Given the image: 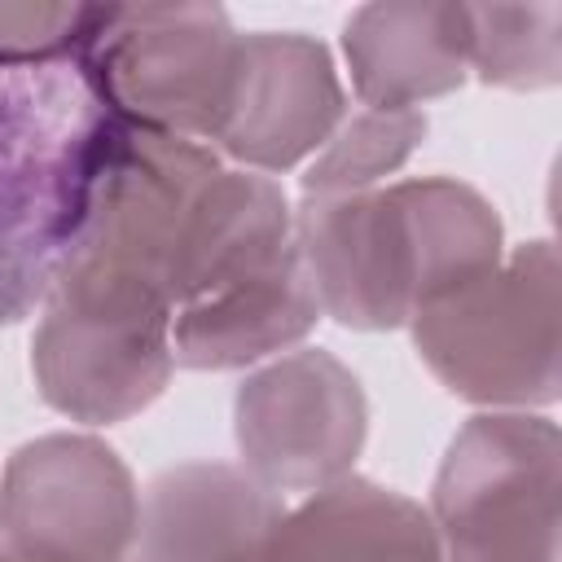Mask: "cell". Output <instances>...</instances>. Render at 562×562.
Returning a JSON list of instances; mask_svg holds the SVG:
<instances>
[{"label":"cell","mask_w":562,"mask_h":562,"mask_svg":"<svg viewBox=\"0 0 562 562\" xmlns=\"http://www.w3.org/2000/svg\"><path fill=\"white\" fill-rule=\"evenodd\" d=\"M470 70L483 83L544 92L562 79V4H465Z\"/></svg>","instance_id":"obj_14"},{"label":"cell","mask_w":562,"mask_h":562,"mask_svg":"<svg viewBox=\"0 0 562 562\" xmlns=\"http://www.w3.org/2000/svg\"><path fill=\"white\" fill-rule=\"evenodd\" d=\"M347 119L334 57L303 31H250L211 149L241 171L281 176L312 158Z\"/></svg>","instance_id":"obj_10"},{"label":"cell","mask_w":562,"mask_h":562,"mask_svg":"<svg viewBox=\"0 0 562 562\" xmlns=\"http://www.w3.org/2000/svg\"><path fill=\"white\" fill-rule=\"evenodd\" d=\"M92 4H0V75L75 61Z\"/></svg>","instance_id":"obj_16"},{"label":"cell","mask_w":562,"mask_h":562,"mask_svg":"<svg viewBox=\"0 0 562 562\" xmlns=\"http://www.w3.org/2000/svg\"><path fill=\"white\" fill-rule=\"evenodd\" d=\"M140 492L97 435L26 439L0 474V540L18 562H132Z\"/></svg>","instance_id":"obj_8"},{"label":"cell","mask_w":562,"mask_h":562,"mask_svg":"<svg viewBox=\"0 0 562 562\" xmlns=\"http://www.w3.org/2000/svg\"><path fill=\"white\" fill-rule=\"evenodd\" d=\"M351 92L369 110H422L470 75L465 4L386 0L360 4L342 26Z\"/></svg>","instance_id":"obj_12"},{"label":"cell","mask_w":562,"mask_h":562,"mask_svg":"<svg viewBox=\"0 0 562 562\" xmlns=\"http://www.w3.org/2000/svg\"><path fill=\"white\" fill-rule=\"evenodd\" d=\"M558 250L527 241L479 281L422 307L408 329L426 369L492 413H536L558 400Z\"/></svg>","instance_id":"obj_5"},{"label":"cell","mask_w":562,"mask_h":562,"mask_svg":"<svg viewBox=\"0 0 562 562\" xmlns=\"http://www.w3.org/2000/svg\"><path fill=\"white\" fill-rule=\"evenodd\" d=\"M369 435L360 378L321 347L285 351L241 378L233 439L241 470L268 492H316L351 474Z\"/></svg>","instance_id":"obj_9"},{"label":"cell","mask_w":562,"mask_h":562,"mask_svg":"<svg viewBox=\"0 0 562 562\" xmlns=\"http://www.w3.org/2000/svg\"><path fill=\"white\" fill-rule=\"evenodd\" d=\"M171 369L162 290L92 263L61 268L31 338V373L48 408L88 426L127 422L162 395Z\"/></svg>","instance_id":"obj_4"},{"label":"cell","mask_w":562,"mask_h":562,"mask_svg":"<svg viewBox=\"0 0 562 562\" xmlns=\"http://www.w3.org/2000/svg\"><path fill=\"white\" fill-rule=\"evenodd\" d=\"M426 140L422 110H356L338 132L312 154L303 171V193H360L395 176L413 149Z\"/></svg>","instance_id":"obj_15"},{"label":"cell","mask_w":562,"mask_h":562,"mask_svg":"<svg viewBox=\"0 0 562 562\" xmlns=\"http://www.w3.org/2000/svg\"><path fill=\"white\" fill-rule=\"evenodd\" d=\"M321 321L294 211L272 176L220 167L193 211L171 356L180 369H241L303 342Z\"/></svg>","instance_id":"obj_2"},{"label":"cell","mask_w":562,"mask_h":562,"mask_svg":"<svg viewBox=\"0 0 562 562\" xmlns=\"http://www.w3.org/2000/svg\"><path fill=\"white\" fill-rule=\"evenodd\" d=\"M0 562H18V558H13L9 549H4V540H0Z\"/></svg>","instance_id":"obj_17"},{"label":"cell","mask_w":562,"mask_h":562,"mask_svg":"<svg viewBox=\"0 0 562 562\" xmlns=\"http://www.w3.org/2000/svg\"><path fill=\"white\" fill-rule=\"evenodd\" d=\"M237 44L220 4H92L75 66L114 119L211 145Z\"/></svg>","instance_id":"obj_6"},{"label":"cell","mask_w":562,"mask_h":562,"mask_svg":"<svg viewBox=\"0 0 562 562\" xmlns=\"http://www.w3.org/2000/svg\"><path fill=\"white\" fill-rule=\"evenodd\" d=\"M114 123L75 61L0 75V329L53 294Z\"/></svg>","instance_id":"obj_3"},{"label":"cell","mask_w":562,"mask_h":562,"mask_svg":"<svg viewBox=\"0 0 562 562\" xmlns=\"http://www.w3.org/2000/svg\"><path fill=\"white\" fill-rule=\"evenodd\" d=\"M294 241L321 316L347 329H400L505 259L496 206L452 176L303 193Z\"/></svg>","instance_id":"obj_1"},{"label":"cell","mask_w":562,"mask_h":562,"mask_svg":"<svg viewBox=\"0 0 562 562\" xmlns=\"http://www.w3.org/2000/svg\"><path fill=\"white\" fill-rule=\"evenodd\" d=\"M268 562H443V549L426 505L347 474L285 505Z\"/></svg>","instance_id":"obj_13"},{"label":"cell","mask_w":562,"mask_h":562,"mask_svg":"<svg viewBox=\"0 0 562 562\" xmlns=\"http://www.w3.org/2000/svg\"><path fill=\"white\" fill-rule=\"evenodd\" d=\"M562 435L544 413L470 417L435 474L443 562H558Z\"/></svg>","instance_id":"obj_7"},{"label":"cell","mask_w":562,"mask_h":562,"mask_svg":"<svg viewBox=\"0 0 562 562\" xmlns=\"http://www.w3.org/2000/svg\"><path fill=\"white\" fill-rule=\"evenodd\" d=\"M285 496L255 483L241 465L184 461L140 496L132 562H268Z\"/></svg>","instance_id":"obj_11"}]
</instances>
